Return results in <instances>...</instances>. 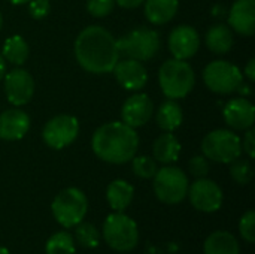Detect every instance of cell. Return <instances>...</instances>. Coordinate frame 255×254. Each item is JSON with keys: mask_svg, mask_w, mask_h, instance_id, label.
<instances>
[{"mask_svg": "<svg viewBox=\"0 0 255 254\" xmlns=\"http://www.w3.org/2000/svg\"><path fill=\"white\" fill-rule=\"evenodd\" d=\"M78 63L91 73H109L120 60L117 40L100 25L84 28L75 40Z\"/></svg>", "mask_w": 255, "mask_h": 254, "instance_id": "6da1fadb", "label": "cell"}, {"mask_svg": "<svg viewBox=\"0 0 255 254\" xmlns=\"http://www.w3.org/2000/svg\"><path fill=\"white\" fill-rule=\"evenodd\" d=\"M93 151L103 162L123 165L130 162L139 148L136 130L123 121H112L100 126L93 135Z\"/></svg>", "mask_w": 255, "mask_h": 254, "instance_id": "7a4b0ae2", "label": "cell"}, {"mask_svg": "<svg viewBox=\"0 0 255 254\" xmlns=\"http://www.w3.org/2000/svg\"><path fill=\"white\" fill-rule=\"evenodd\" d=\"M158 81L164 96L170 100L185 97L196 84L193 67L185 60L170 58L158 70Z\"/></svg>", "mask_w": 255, "mask_h": 254, "instance_id": "3957f363", "label": "cell"}, {"mask_svg": "<svg viewBox=\"0 0 255 254\" xmlns=\"http://www.w3.org/2000/svg\"><path fill=\"white\" fill-rule=\"evenodd\" d=\"M106 244L120 253H127L136 249L139 243V229L136 222L124 213H114L106 217L102 229Z\"/></svg>", "mask_w": 255, "mask_h": 254, "instance_id": "277c9868", "label": "cell"}, {"mask_svg": "<svg viewBox=\"0 0 255 254\" xmlns=\"http://www.w3.org/2000/svg\"><path fill=\"white\" fill-rule=\"evenodd\" d=\"M51 210L57 223L66 229H70L85 219L88 211V199L82 190L69 187L55 196Z\"/></svg>", "mask_w": 255, "mask_h": 254, "instance_id": "5b68a950", "label": "cell"}, {"mask_svg": "<svg viewBox=\"0 0 255 254\" xmlns=\"http://www.w3.org/2000/svg\"><path fill=\"white\" fill-rule=\"evenodd\" d=\"M154 193L157 199L167 205L181 204L188 193V178L176 166H164L154 175Z\"/></svg>", "mask_w": 255, "mask_h": 254, "instance_id": "8992f818", "label": "cell"}, {"mask_svg": "<svg viewBox=\"0 0 255 254\" xmlns=\"http://www.w3.org/2000/svg\"><path fill=\"white\" fill-rule=\"evenodd\" d=\"M120 55L139 61L151 60L160 49V36L151 28H136L117 40Z\"/></svg>", "mask_w": 255, "mask_h": 254, "instance_id": "52a82bcc", "label": "cell"}, {"mask_svg": "<svg viewBox=\"0 0 255 254\" xmlns=\"http://www.w3.org/2000/svg\"><path fill=\"white\" fill-rule=\"evenodd\" d=\"M203 156L218 163H232L242 154V141L232 130L218 129L208 133L202 142Z\"/></svg>", "mask_w": 255, "mask_h": 254, "instance_id": "ba28073f", "label": "cell"}, {"mask_svg": "<svg viewBox=\"0 0 255 254\" xmlns=\"http://www.w3.org/2000/svg\"><path fill=\"white\" fill-rule=\"evenodd\" d=\"M244 76L238 66L226 60H215L203 70V81L209 90L218 94H230L241 85Z\"/></svg>", "mask_w": 255, "mask_h": 254, "instance_id": "9c48e42d", "label": "cell"}, {"mask_svg": "<svg viewBox=\"0 0 255 254\" xmlns=\"http://www.w3.org/2000/svg\"><path fill=\"white\" fill-rule=\"evenodd\" d=\"M79 133V123L72 115H57L43 127V141L49 148L61 150L70 145Z\"/></svg>", "mask_w": 255, "mask_h": 254, "instance_id": "30bf717a", "label": "cell"}, {"mask_svg": "<svg viewBox=\"0 0 255 254\" xmlns=\"http://www.w3.org/2000/svg\"><path fill=\"white\" fill-rule=\"evenodd\" d=\"M188 198L191 205L202 213H217L223 207L224 195L220 186L208 178H197L188 186Z\"/></svg>", "mask_w": 255, "mask_h": 254, "instance_id": "8fae6325", "label": "cell"}, {"mask_svg": "<svg viewBox=\"0 0 255 254\" xmlns=\"http://www.w3.org/2000/svg\"><path fill=\"white\" fill-rule=\"evenodd\" d=\"M4 93L13 106L28 103L34 93V81L24 69H13L4 75Z\"/></svg>", "mask_w": 255, "mask_h": 254, "instance_id": "7c38bea8", "label": "cell"}, {"mask_svg": "<svg viewBox=\"0 0 255 254\" xmlns=\"http://www.w3.org/2000/svg\"><path fill=\"white\" fill-rule=\"evenodd\" d=\"M200 46V37L194 27L191 25H178L172 30L169 36V51L173 58L187 60L191 58Z\"/></svg>", "mask_w": 255, "mask_h": 254, "instance_id": "4fadbf2b", "label": "cell"}, {"mask_svg": "<svg viewBox=\"0 0 255 254\" xmlns=\"http://www.w3.org/2000/svg\"><path fill=\"white\" fill-rule=\"evenodd\" d=\"M118 84L130 91L142 90L148 81V72L145 66L134 58L118 60L115 67L112 69Z\"/></svg>", "mask_w": 255, "mask_h": 254, "instance_id": "5bb4252c", "label": "cell"}, {"mask_svg": "<svg viewBox=\"0 0 255 254\" xmlns=\"http://www.w3.org/2000/svg\"><path fill=\"white\" fill-rule=\"evenodd\" d=\"M154 112V103L146 94H133L130 96L121 109L123 123L136 129L145 126Z\"/></svg>", "mask_w": 255, "mask_h": 254, "instance_id": "9a60e30c", "label": "cell"}, {"mask_svg": "<svg viewBox=\"0 0 255 254\" xmlns=\"http://www.w3.org/2000/svg\"><path fill=\"white\" fill-rule=\"evenodd\" d=\"M224 120L235 130L251 129L255 120L254 105L245 97H236L224 106Z\"/></svg>", "mask_w": 255, "mask_h": 254, "instance_id": "2e32d148", "label": "cell"}, {"mask_svg": "<svg viewBox=\"0 0 255 254\" xmlns=\"http://www.w3.org/2000/svg\"><path fill=\"white\" fill-rule=\"evenodd\" d=\"M229 24L242 36L255 31V0H236L229 12Z\"/></svg>", "mask_w": 255, "mask_h": 254, "instance_id": "e0dca14e", "label": "cell"}, {"mask_svg": "<svg viewBox=\"0 0 255 254\" xmlns=\"http://www.w3.org/2000/svg\"><path fill=\"white\" fill-rule=\"evenodd\" d=\"M30 129V117L21 109H7L0 114V139L18 141Z\"/></svg>", "mask_w": 255, "mask_h": 254, "instance_id": "ac0fdd59", "label": "cell"}, {"mask_svg": "<svg viewBox=\"0 0 255 254\" xmlns=\"http://www.w3.org/2000/svg\"><path fill=\"white\" fill-rule=\"evenodd\" d=\"M205 254H239V243L236 237L227 231L212 232L203 244Z\"/></svg>", "mask_w": 255, "mask_h": 254, "instance_id": "d6986e66", "label": "cell"}, {"mask_svg": "<svg viewBox=\"0 0 255 254\" xmlns=\"http://www.w3.org/2000/svg\"><path fill=\"white\" fill-rule=\"evenodd\" d=\"M145 16L155 25L166 24L173 19L178 12V0H145Z\"/></svg>", "mask_w": 255, "mask_h": 254, "instance_id": "ffe728a7", "label": "cell"}, {"mask_svg": "<svg viewBox=\"0 0 255 254\" xmlns=\"http://www.w3.org/2000/svg\"><path fill=\"white\" fill-rule=\"evenodd\" d=\"M134 196V189L130 183L124 181V180H115L108 186L106 190V199L109 207L117 211V213H123L126 208H128V205L131 204Z\"/></svg>", "mask_w": 255, "mask_h": 254, "instance_id": "44dd1931", "label": "cell"}, {"mask_svg": "<svg viewBox=\"0 0 255 254\" xmlns=\"http://www.w3.org/2000/svg\"><path fill=\"white\" fill-rule=\"evenodd\" d=\"M152 153L155 160H158L160 163L169 165L173 163L179 159L181 154V144L179 141L172 135V132L163 133L160 135L152 147Z\"/></svg>", "mask_w": 255, "mask_h": 254, "instance_id": "7402d4cb", "label": "cell"}, {"mask_svg": "<svg viewBox=\"0 0 255 254\" xmlns=\"http://www.w3.org/2000/svg\"><path fill=\"white\" fill-rule=\"evenodd\" d=\"M235 43L233 31L226 24H215L206 33V45L215 54H226Z\"/></svg>", "mask_w": 255, "mask_h": 254, "instance_id": "603a6c76", "label": "cell"}, {"mask_svg": "<svg viewBox=\"0 0 255 254\" xmlns=\"http://www.w3.org/2000/svg\"><path fill=\"white\" fill-rule=\"evenodd\" d=\"M182 109L175 100H167L160 105L157 111V124L164 132L176 130L182 123Z\"/></svg>", "mask_w": 255, "mask_h": 254, "instance_id": "cb8c5ba5", "label": "cell"}, {"mask_svg": "<svg viewBox=\"0 0 255 254\" xmlns=\"http://www.w3.org/2000/svg\"><path fill=\"white\" fill-rule=\"evenodd\" d=\"M1 55L12 64H24L28 58V43L19 34H13L4 40Z\"/></svg>", "mask_w": 255, "mask_h": 254, "instance_id": "d4e9b609", "label": "cell"}, {"mask_svg": "<svg viewBox=\"0 0 255 254\" xmlns=\"http://www.w3.org/2000/svg\"><path fill=\"white\" fill-rule=\"evenodd\" d=\"M76 246L75 238L69 232H57L54 234L45 246L46 254H75Z\"/></svg>", "mask_w": 255, "mask_h": 254, "instance_id": "484cf974", "label": "cell"}, {"mask_svg": "<svg viewBox=\"0 0 255 254\" xmlns=\"http://www.w3.org/2000/svg\"><path fill=\"white\" fill-rule=\"evenodd\" d=\"M76 232H75V240L76 243L84 247V249H96L100 243V234L97 231V228L93 223L88 222H81L76 226Z\"/></svg>", "mask_w": 255, "mask_h": 254, "instance_id": "4316f807", "label": "cell"}, {"mask_svg": "<svg viewBox=\"0 0 255 254\" xmlns=\"http://www.w3.org/2000/svg\"><path fill=\"white\" fill-rule=\"evenodd\" d=\"M131 168H133V172L136 177L139 178H143V180H151L154 178L155 172L158 171L157 168V162L148 156H134L131 159Z\"/></svg>", "mask_w": 255, "mask_h": 254, "instance_id": "83f0119b", "label": "cell"}, {"mask_svg": "<svg viewBox=\"0 0 255 254\" xmlns=\"http://www.w3.org/2000/svg\"><path fill=\"white\" fill-rule=\"evenodd\" d=\"M253 166L248 160L236 159L230 163V175L238 184H248L253 180Z\"/></svg>", "mask_w": 255, "mask_h": 254, "instance_id": "f1b7e54d", "label": "cell"}, {"mask_svg": "<svg viewBox=\"0 0 255 254\" xmlns=\"http://www.w3.org/2000/svg\"><path fill=\"white\" fill-rule=\"evenodd\" d=\"M239 232H241V237L247 241V243H250V244H253L255 241V213L254 210H248L244 216H242V219H241V222H239Z\"/></svg>", "mask_w": 255, "mask_h": 254, "instance_id": "f546056e", "label": "cell"}, {"mask_svg": "<svg viewBox=\"0 0 255 254\" xmlns=\"http://www.w3.org/2000/svg\"><path fill=\"white\" fill-rule=\"evenodd\" d=\"M114 4H115V0H88L87 10L96 18H103L112 12Z\"/></svg>", "mask_w": 255, "mask_h": 254, "instance_id": "4dcf8cb0", "label": "cell"}, {"mask_svg": "<svg viewBox=\"0 0 255 254\" xmlns=\"http://www.w3.org/2000/svg\"><path fill=\"white\" fill-rule=\"evenodd\" d=\"M188 168L196 178H205L209 174V162L205 156H194L190 160Z\"/></svg>", "mask_w": 255, "mask_h": 254, "instance_id": "1f68e13d", "label": "cell"}, {"mask_svg": "<svg viewBox=\"0 0 255 254\" xmlns=\"http://www.w3.org/2000/svg\"><path fill=\"white\" fill-rule=\"evenodd\" d=\"M28 10L33 18L42 19V18L48 16V13L51 12V3H49V0H30Z\"/></svg>", "mask_w": 255, "mask_h": 254, "instance_id": "d6a6232c", "label": "cell"}, {"mask_svg": "<svg viewBox=\"0 0 255 254\" xmlns=\"http://www.w3.org/2000/svg\"><path fill=\"white\" fill-rule=\"evenodd\" d=\"M244 151L253 159L255 157V138H254V130L253 129H247L245 138H244V144H242Z\"/></svg>", "mask_w": 255, "mask_h": 254, "instance_id": "836d02e7", "label": "cell"}, {"mask_svg": "<svg viewBox=\"0 0 255 254\" xmlns=\"http://www.w3.org/2000/svg\"><path fill=\"white\" fill-rule=\"evenodd\" d=\"M121 7H126V9H133V7H137L139 4H142L145 0H115Z\"/></svg>", "mask_w": 255, "mask_h": 254, "instance_id": "e575fe53", "label": "cell"}, {"mask_svg": "<svg viewBox=\"0 0 255 254\" xmlns=\"http://www.w3.org/2000/svg\"><path fill=\"white\" fill-rule=\"evenodd\" d=\"M245 75H247V78H248L251 82H254L255 81V60L254 58H251V60L248 61V64L245 66Z\"/></svg>", "mask_w": 255, "mask_h": 254, "instance_id": "d590c367", "label": "cell"}, {"mask_svg": "<svg viewBox=\"0 0 255 254\" xmlns=\"http://www.w3.org/2000/svg\"><path fill=\"white\" fill-rule=\"evenodd\" d=\"M236 91H239L244 97H247V96H250L251 94V87L248 85V84H244V82H241V85L236 88Z\"/></svg>", "mask_w": 255, "mask_h": 254, "instance_id": "8d00e7d4", "label": "cell"}, {"mask_svg": "<svg viewBox=\"0 0 255 254\" xmlns=\"http://www.w3.org/2000/svg\"><path fill=\"white\" fill-rule=\"evenodd\" d=\"M212 13H214V16H215V18H221V16H224V15H226V9H224L223 6L217 4V6L212 9Z\"/></svg>", "mask_w": 255, "mask_h": 254, "instance_id": "74e56055", "label": "cell"}, {"mask_svg": "<svg viewBox=\"0 0 255 254\" xmlns=\"http://www.w3.org/2000/svg\"><path fill=\"white\" fill-rule=\"evenodd\" d=\"M4 73H6V63H4L3 55L0 54V81L4 78Z\"/></svg>", "mask_w": 255, "mask_h": 254, "instance_id": "f35d334b", "label": "cell"}, {"mask_svg": "<svg viewBox=\"0 0 255 254\" xmlns=\"http://www.w3.org/2000/svg\"><path fill=\"white\" fill-rule=\"evenodd\" d=\"M9 1L13 4H24V3H28L30 0H9Z\"/></svg>", "mask_w": 255, "mask_h": 254, "instance_id": "ab89813d", "label": "cell"}, {"mask_svg": "<svg viewBox=\"0 0 255 254\" xmlns=\"http://www.w3.org/2000/svg\"><path fill=\"white\" fill-rule=\"evenodd\" d=\"M0 254H10V253H9V250H7V249H4V247H0Z\"/></svg>", "mask_w": 255, "mask_h": 254, "instance_id": "60d3db41", "label": "cell"}, {"mask_svg": "<svg viewBox=\"0 0 255 254\" xmlns=\"http://www.w3.org/2000/svg\"><path fill=\"white\" fill-rule=\"evenodd\" d=\"M1 24H3V16H1V13H0V28H1Z\"/></svg>", "mask_w": 255, "mask_h": 254, "instance_id": "b9f144b4", "label": "cell"}]
</instances>
